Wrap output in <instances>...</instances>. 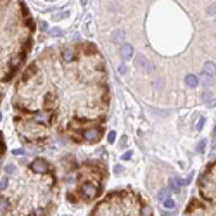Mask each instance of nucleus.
<instances>
[{
	"mask_svg": "<svg viewBox=\"0 0 216 216\" xmlns=\"http://www.w3.org/2000/svg\"><path fill=\"white\" fill-rule=\"evenodd\" d=\"M130 157H131V152H130V150L123 154V161H128V159H130Z\"/></svg>",
	"mask_w": 216,
	"mask_h": 216,
	"instance_id": "25",
	"label": "nucleus"
},
{
	"mask_svg": "<svg viewBox=\"0 0 216 216\" xmlns=\"http://www.w3.org/2000/svg\"><path fill=\"white\" fill-rule=\"evenodd\" d=\"M204 71L208 73V75L214 76V75H216V64H214V62H209V61H208V62L204 64Z\"/></svg>",
	"mask_w": 216,
	"mask_h": 216,
	"instance_id": "9",
	"label": "nucleus"
},
{
	"mask_svg": "<svg viewBox=\"0 0 216 216\" xmlns=\"http://www.w3.org/2000/svg\"><path fill=\"white\" fill-rule=\"evenodd\" d=\"M114 140H116V133H114V131H111V133L107 135V142H109V144H112Z\"/></svg>",
	"mask_w": 216,
	"mask_h": 216,
	"instance_id": "19",
	"label": "nucleus"
},
{
	"mask_svg": "<svg viewBox=\"0 0 216 216\" xmlns=\"http://www.w3.org/2000/svg\"><path fill=\"white\" fill-rule=\"evenodd\" d=\"M175 206H176V202L173 201V199L168 197L166 201H164V208H168V209H175Z\"/></svg>",
	"mask_w": 216,
	"mask_h": 216,
	"instance_id": "14",
	"label": "nucleus"
},
{
	"mask_svg": "<svg viewBox=\"0 0 216 216\" xmlns=\"http://www.w3.org/2000/svg\"><path fill=\"white\" fill-rule=\"evenodd\" d=\"M140 216H152V208L150 206H144L140 211Z\"/></svg>",
	"mask_w": 216,
	"mask_h": 216,
	"instance_id": "13",
	"label": "nucleus"
},
{
	"mask_svg": "<svg viewBox=\"0 0 216 216\" xmlns=\"http://www.w3.org/2000/svg\"><path fill=\"white\" fill-rule=\"evenodd\" d=\"M135 66H137V67H142V69H147V71H152V69H154V66L145 59V56H142V54L135 57Z\"/></svg>",
	"mask_w": 216,
	"mask_h": 216,
	"instance_id": "2",
	"label": "nucleus"
},
{
	"mask_svg": "<svg viewBox=\"0 0 216 216\" xmlns=\"http://www.w3.org/2000/svg\"><path fill=\"white\" fill-rule=\"evenodd\" d=\"M208 14L209 16H214L216 14V4H213L211 7H208Z\"/></svg>",
	"mask_w": 216,
	"mask_h": 216,
	"instance_id": "18",
	"label": "nucleus"
},
{
	"mask_svg": "<svg viewBox=\"0 0 216 216\" xmlns=\"http://www.w3.org/2000/svg\"><path fill=\"white\" fill-rule=\"evenodd\" d=\"M31 169H33L35 173H45L47 171V163H45V159H42V157L35 159L33 163H31Z\"/></svg>",
	"mask_w": 216,
	"mask_h": 216,
	"instance_id": "3",
	"label": "nucleus"
},
{
	"mask_svg": "<svg viewBox=\"0 0 216 216\" xmlns=\"http://www.w3.org/2000/svg\"><path fill=\"white\" fill-rule=\"evenodd\" d=\"M121 171H123V168H121V166H116V168H114V173H118V175H119Z\"/></svg>",
	"mask_w": 216,
	"mask_h": 216,
	"instance_id": "27",
	"label": "nucleus"
},
{
	"mask_svg": "<svg viewBox=\"0 0 216 216\" xmlns=\"http://www.w3.org/2000/svg\"><path fill=\"white\" fill-rule=\"evenodd\" d=\"M33 121H35V123L47 125V123H49V116L45 114V112H37V114H33Z\"/></svg>",
	"mask_w": 216,
	"mask_h": 216,
	"instance_id": "6",
	"label": "nucleus"
},
{
	"mask_svg": "<svg viewBox=\"0 0 216 216\" xmlns=\"http://www.w3.org/2000/svg\"><path fill=\"white\" fill-rule=\"evenodd\" d=\"M119 145H121V147H125V145H126V138H123V140L119 142Z\"/></svg>",
	"mask_w": 216,
	"mask_h": 216,
	"instance_id": "28",
	"label": "nucleus"
},
{
	"mask_svg": "<svg viewBox=\"0 0 216 216\" xmlns=\"http://www.w3.org/2000/svg\"><path fill=\"white\" fill-rule=\"evenodd\" d=\"M81 194H83L85 199H93L97 195V187L92 185V183H86V185L81 187Z\"/></svg>",
	"mask_w": 216,
	"mask_h": 216,
	"instance_id": "1",
	"label": "nucleus"
},
{
	"mask_svg": "<svg viewBox=\"0 0 216 216\" xmlns=\"http://www.w3.org/2000/svg\"><path fill=\"white\" fill-rule=\"evenodd\" d=\"M99 137H101V131L97 130V128H88V130L83 131V138L88 142H95L99 140Z\"/></svg>",
	"mask_w": 216,
	"mask_h": 216,
	"instance_id": "4",
	"label": "nucleus"
},
{
	"mask_svg": "<svg viewBox=\"0 0 216 216\" xmlns=\"http://www.w3.org/2000/svg\"><path fill=\"white\" fill-rule=\"evenodd\" d=\"M213 137L216 138V126H214V130H213Z\"/></svg>",
	"mask_w": 216,
	"mask_h": 216,
	"instance_id": "30",
	"label": "nucleus"
},
{
	"mask_svg": "<svg viewBox=\"0 0 216 216\" xmlns=\"http://www.w3.org/2000/svg\"><path fill=\"white\" fill-rule=\"evenodd\" d=\"M202 97H204V101H206V102H209V99H211L213 95H211V92H209V90H206V92L202 93Z\"/></svg>",
	"mask_w": 216,
	"mask_h": 216,
	"instance_id": "20",
	"label": "nucleus"
},
{
	"mask_svg": "<svg viewBox=\"0 0 216 216\" xmlns=\"http://www.w3.org/2000/svg\"><path fill=\"white\" fill-rule=\"evenodd\" d=\"M168 195H169V194H168V189H161L159 192H157V199H159V201H163V202L168 199Z\"/></svg>",
	"mask_w": 216,
	"mask_h": 216,
	"instance_id": "12",
	"label": "nucleus"
},
{
	"mask_svg": "<svg viewBox=\"0 0 216 216\" xmlns=\"http://www.w3.org/2000/svg\"><path fill=\"white\" fill-rule=\"evenodd\" d=\"M202 125H204V118L199 119V125H197V130H202Z\"/></svg>",
	"mask_w": 216,
	"mask_h": 216,
	"instance_id": "26",
	"label": "nucleus"
},
{
	"mask_svg": "<svg viewBox=\"0 0 216 216\" xmlns=\"http://www.w3.org/2000/svg\"><path fill=\"white\" fill-rule=\"evenodd\" d=\"M14 154H16V156H24L26 152H24L22 149H16V150H14Z\"/></svg>",
	"mask_w": 216,
	"mask_h": 216,
	"instance_id": "24",
	"label": "nucleus"
},
{
	"mask_svg": "<svg viewBox=\"0 0 216 216\" xmlns=\"http://www.w3.org/2000/svg\"><path fill=\"white\" fill-rule=\"evenodd\" d=\"M211 78H213V76H211V75H208L206 71L201 75V80H202V83H204L206 86H209V85H211Z\"/></svg>",
	"mask_w": 216,
	"mask_h": 216,
	"instance_id": "11",
	"label": "nucleus"
},
{
	"mask_svg": "<svg viewBox=\"0 0 216 216\" xmlns=\"http://www.w3.org/2000/svg\"><path fill=\"white\" fill-rule=\"evenodd\" d=\"M126 64H121V66H119V73H121V75H125V73H126Z\"/></svg>",
	"mask_w": 216,
	"mask_h": 216,
	"instance_id": "23",
	"label": "nucleus"
},
{
	"mask_svg": "<svg viewBox=\"0 0 216 216\" xmlns=\"http://www.w3.org/2000/svg\"><path fill=\"white\" fill-rule=\"evenodd\" d=\"M185 83H187V86H190V88H195L197 83H199V78L195 75H187L185 76Z\"/></svg>",
	"mask_w": 216,
	"mask_h": 216,
	"instance_id": "7",
	"label": "nucleus"
},
{
	"mask_svg": "<svg viewBox=\"0 0 216 216\" xmlns=\"http://www.w3.org/2000/svg\"><path fill=\"white\" fill-rule=\"evenodd\" d=\"M204 147H206V140L202 138V140L197 144V152H204Z\"/></svg>",
	"mask_w": 216,
	"mask_h": 216,
	"instance_id": "16",
	"label": "nucleus"
},
{
	"mask_svg": "<svg viewBox=\"0 0 216 216\" xmlns=\"http://www.w3.org/2000/svg\"><path fill=\"white\" fill-rule=\"evenodd\" d=\"M7 185H9V178H7V176H4V178H2V182H0V189H2V192L7 189Z\"/></svg>",
	"mask_w": 216,
	"mask_h": 216,
	"instance_id": "15",
	"label": "nucleus"
},
{
	"mask_svg": "<svg viewBox=\"0 0 216 216\" xmlns=\"http://www.w3.org/2000/svg\"><path fill=\"white\" fill-rule=\"evenodd\" d=\"M163 216H176V214H168V213H164V211H163Z\"/></svg>",
	"mask_w": 216,
	"mask_h": 216,
	"instance_id": "29",
	"label": "nucleus"
},
{
	"mask_svg": "<svg viewBox=\"0 0 216 216\" xmlns=\"http://www.w3.org/2000/svg\"><path fill=\"white\" fill-rule=\"evenodd\" d=\"M7 206H9V201H7V199H4V197H2V213H4L5 209H7Z\"/></svg>",
	"mask_w": 216,
	"mask_h": 216,
	"instance_id": "21",
	"label": "nucleus"
},
{
	"mask_svg": "<svg viewBox=\"0 0 216 216\" xmlns=\"http://www.w3.org/2000/svg\"><path fill=\"white\" fill-rule=\"evenodd\" d=\"M119 56L123 57V59H130L133 56V47L130 43H123L121 45V49H119Z\"/></svg>",
	"mask_w": 216,
	"mask_h": 216,
	"instance_id": "5",
	"label": "nucleus"
},
{
	"mask_svg": "<svg viewBox=\"0 0 216 216\" xmlns=\"http://www.w3.org/2000/svg\"><path fill=\"white\" fill-rule=\"evenodd\" d=\"M121 42H125V33L121 30H116L114 31V43H121Z\"/></svg>",
	"mask_w": 216,
	"mask_h": 216,
	"instance_id": "10",
	"label": "nucleus"
},
{
	"mask_svg": "<svg viewBox=\"0 0 216 216\" xmlns=\"http://www.w3.org/2000/svg\"><path fill=\"white\" fill-rule=\"evenodd\" d=\"M73 57H75V52H73L71 49H64L62 50V61H64V62H71Z\"/></svg>",
	"mask_w": 216,
	"mask_h": 216,
	"instance_id": "8",
	"label": "nucleus"
},
{
	"mask_svg": "<svg viewBox=\"0 0 216 216\" xmlns=\"http://www.w3.org/2000/svg\"><path fill=\"white\" fill-rule=\"evenodd\" d=\"M14 171H16V168L12 166V164H7V166H5V173H7V175H12Z\"/></svg>",
	"mask_w": 216,
	"mask_h": 216,
	"instance_id": "17",
	"label": "nucleus"
},
{
	"mask_svg": "<svg viewBox=\"0 0 216 216\" xmlns=\"http://www.w3.org/2000/svg\"><path fill=\"white\" fill-rule=\"evenodd\" d=\"M49 33L52 35V37H61V33H62V31H61V30H50Z\"/></svg>",
	"mask_w": 216,
	"mask_h": 216,
	"instance_id": "22",
	"label": "nucleus"
}]
</instances>
